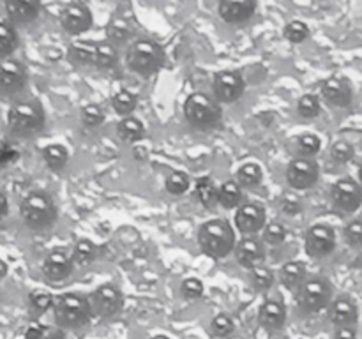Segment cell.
Listing matches in <instances>:
<instances>
[{
  "mask_svg": "<svg viewBox=\"0 0 362 339\" xmlns=\"http://www.w3.org/2000/svg\"><path fill=\"white\" fill-rule=\"evenodd\" d=\"M126 60L133 73L140 74V76H152L161 69L163 62H165V52L152 39H138V41L131 42Z\"/></svg>",
  "mask_w": 362,
  "mask_h": 339,
  "instance_id": "obj_6",
  "label": "cell"
},
{
  "mask_svg": "<svg viewBox=\"0 0 362 339\" xmlns=\"http://www.w3.org/2000/svg\"><path fill=\"white\" fill-rule=\"evenodd\" d=\"M194 194H197L198 201L205 208H214L219 203V187L216 186V182L211 177H200L197 180V191H194Z\"/></svg>",
  "mask_w": 362,
  "mask_h": 339,
  "instance_id": "obj_27",
  "label": "cell"
},
{
  "mask_svg": "<svg viewBox=\"0 0 362 339\" xmlns=\"http://www.w3.org/2000/svg\"><path fill=\"white\" fill-rule=\"evenodd\" d=\"M108 37L112 39V42H124L131 37V30L127 27V23H124L122 20H115L108 25Z\"/></svg>",
  "mask_w": 362,
  "mask_h": 339,
  "instance_id": "obj_45",
  "label": "cell"
},
{
  "mask_svg": "<svg viewBox=\"0 0 362 339\" xmlns=\"http://www.w3.org/2000/svg\"><path fill=\"white\" fill-rule=\"evenodd\" d=\"M334 339H357L356 327H334Z\"/></svg>",
  "mask_w": 362,
  "mask_h": 339,
  "instance_id": "obj_49",
  "label": "cell"
},
{
  "mask_svg": "<svg viewBox=\"0 0 362 339\" xmlns=\"http://www.w3.org/2000/svg\"><path fill=\"white\" fill-rule=\"evenodd\" d=\"M354 155H356V148H354V145L349 143V141L338 140L332 143L331 157L332 161L338 162V165H346V162L352 161Z\"/></svg>",
  "mask_w": 362,
  "mask_h": 339,
  "instance_id": "obj_40",
  "label": "cell"
},
{
  "mask_svg": "<svg viewBox=\"0 0 362 339\" xmlns=\"http://www.w3.org/2000/svg\"><path fill=\"white\" fill-rule=\"evenodd\" d=\"M329 320L334 327H356L359 320V309L357 304L350 297L341 295L332 299L329 304Z\"/></svg>",
  "mask_w": 362,
  "mask_h": 339,
  "instance_id": "obj_19",
  "label": "cell"
},
{
  "mask_svg": "<svg viewBox=\"0 0 362 339\" xmlns=\"http://www.w3.org/2000/svg\"><path fill=\"white\" fill-rule=\"evenodd\" d=\"M204 292H205V286L198 278H187L184 279L182 285H180V293H182L184 299L187 300L200 299V297L204 295Z\"/></svg>",
  "mask_w": 362,
  "mask_h": 339,
  "instance_id": "obj_44",
  "label": "cell"
},
{
  "mask_svg": "<svg viewBox=\"0 0 362 339\" xmlns=\"http://www.w3.org/2000/svg\"><path fill=\"white\" fill-rule=\"evenodd\" d=\"M209 332L216 339H228L235 332V321H233V318L228 313H219L211 320Z\"/></svg>",
  "mask_w": 362,
  "mask_h": 339,
  "instance_id": "obj_31",
  "label": "cell"
},
{
  "mask_svg": "<svg viewBox=\"0 0 362 339\" xmlns=\"http://www.w3.org/2000/svg\"><path fill=\"white\" fill-rule=\"evenodd\" d=\"M296 302L303 313L315 314L329 307L332 302V286L331 282L320 275L308 278L299 288L296 290Z\"/></svg>",
  "mask_w": 362,
  "mask_h": 339,
  "instance_id": "obj_7",
  "label": "cell"
},
{
  "mask_svg": "<svg viewBox=\"0 0 362 339\" xmlns=\"http://www.w3.org/2000/svg\"><path fill=\"white\" fill-rule=\"evenodd\" d=\"M46 328L45 325H41L39 321H32L30 325L27 327V331H25V339H42L46 334Z\"/></svg>",
  "mask_w": 362,
  "mask_h": 339,
  "instance_id": "obj_48",
  "label": "cell"
},
{
  "mask_svg": "<svg viewBox=\"0 0 362 339\" xmlns=\"http://www.w3.org/2000/svg\"><path fill=\"white\" fill-rule=\"evenodd\" d=\"M235 258L243 267H258L265 260V242L257 235L244 237L235 246Z\"/></svg>",
  "mask_w": 362,
  "mask_h": 339,
  "instance_id": "obj_20",
  "label": "cell"
},
{
  "mask_svg": "<svg viewBox=\"0 0 362 339\" xmlns=\"http://www.w3.org/2000/svg\"><path fill=\"white\" fill-rule=\"evenodd\" d=\"M240 201H243V187L235 180H228L219 186V205L221 207L239 208Z\"/></svg>",
  "mask_w": 362,
  "mask_h": 339,
  "instance_id": "obj_30",
  "label": "cell"
},
{
  "mask_svg": "<svg viewBox=\"0 0 362 339\" xmlns=\"http://www.w3.org/2000/svg\"><path fill=\"white\" fill-rule=\"evenodd\" d=\"M18 48V34L7 21H0V60L7 59Z\"/></svg>",
  "mask_w": 362,
  "mask_h": 339,
  "instance_id": "obj_33",
  "label": "cell"
},
{
  "mask_svg": "<svg viewBox=\"0 0 362 339\" xmlns=\"http://www.w3.org/2000/svg\"><path fill=\"white\" fill-rule=\"evenodd\" d=\"M191 186L189 175L184 172H172L168 177H166L165 187L170 194L173 196H180V194L186 193Z\"/></svg>",
  "mask_w": 362,
  "mask_h": 339,
  "instance_id": "obj_38",
  "label": "cell"
},
{
  "mask_svg": "<svg viewBox=\"0 0 362 339\" xmlns=\"http://www.w3.org/2000/svg\"><path fill=\"white\" fill-rule=\"evenodd\" d=\"M27 69L16 59L0 60V95H16L27 85Z\"/></svg>",
  "mask_w": 362,
  "mask_h": 339,
  "instance_id": "obj_13",
  "label": "cell"
},
{
  "mask_svg": "<svg viewBox=\"0 0 362 339\" xmlns=\"http://www.w3.org/2000/svg\"><path fill=\"white\" fill-rule=\"evenodd\" d=\"M281 210L288 215H297L303 210V201L297 194L286 193L281 200Z\"/></svg>",
  "mask_w": 362,
  "mask_h": 339,
  "instance_id": "obj_47",
  "label": "cell"
},
{
  "mask_svg": "<svg viewBox=\"0 0 362 339\" xmlns=\"http://www.w3.org/2000/svg\"><path fill=\"white\" fill-rule=\"evenodd\" d=\"M6 275H7V263L0 260V279L6 278Z\"/></svg>",
  "mask_w": 362,
  "mask_h": 339,
  "instance_id": "obj_52",
  "label": "cell"
},
{
  "mask_svg": "<svg viewBox=\"0 0 362 339\" xmlns=\"http://www.w3.org/2000/svg\"><path fill=\"white\" fill-rule=\"evenodd\" d=\"M151 339H172V338H168L166 334H156V335H152Z\"/></svg>",
  "mask_w": 362,
  "mask_h": 339,
  "instance_id": "obj_53",
  "label": "cell"
},
{
  "mask_svg": "<svg viewBox=\"0 0 362 339\" xmlns=\"http://www.w3.org/2000/svg\"><path fill=\"white\" fill-rule=\"evenodd\" d=\"M41 0H6V13L13 23H30L39 16Z\"/></svg>",
  "mask_w": 362,
  "mask_h": 339,
  "instance_id": "obj_22",
  "label": "cell"
},
{
  "mask_svg": "<svg viewBox=\"0 0 362 339\" xmlns=\"http://www.w3.org/2000/svg\"><path fill=\"white\" fill-rule=\"evenodd\" d=\"M42 339H66V331L60 327L46 328V334Z\"/></svg>",
  "mask_w": 362,
  "mask_h": 339,
  "instance_id": "obj_50",
  "label": "cell"
},
{
  "mask_svg": "<svg viewBox=\"0 0 362 339\" xmlns=\"http://www.w3.org/2000/svg\"><path fill=\"white\" fill-rule=\"evenodd\" d=\"M279 279H281V285L285 286V288L296 292V290L308 279L306 265H304L303 261L297 260L286 261L281 267V270H279Z\"/></svg>",
  "mask_w": 362,
  "mask_h": 339,
  "instance_id": "obj_23",
  "label": "cell"
},
{
  "mask_svg": "<svg viewBox=\"0 0 362 339\" xmlns=\"http://www.w3.org/2000/svg\"><path fill=\"white\" fill-rule=\"evenodd\" d=\"M88 302H90L94 316L108 320V318L117 316L122 311L124 295L119 286L112 285V282H105L88 295Z\"/></svg>",
  "mask_w": 362,
  "mask_h": 339,
  "instance_id": "obj_8",
  "label": "cell"
},
{
  "mask_svg": "<svg viewBox=\"0 0 362 339\" xmlns=\"http://www.w3.org/2000/svg\"><path fill=\"white\" fill-rule=\"evenodd\" d=\"M53 304H55V297L46 290H34L28 293V314L32 320H37L46 311L53 309Z\"/></svg>",
  "mask_w": 362,
  "mask_h": 339,
  "instance_id": "obj_24",
  "label": "cell"
},
{
  "mask_svg": "<svg viewBox=\"0 0 362 339\" xmlns=\"http://www.w3.org/2000/svg\"><path fill=\"white\" fill-rule=\"evenodd\" d=\"M262 179H264V172H262V166L257 165V162H246L235 173V182L240 187H247V189L260 186Z\"/></svg>",
  "mask_w": 362,
  "mask_h": 339,
  "instance_id": "obj_29",
  "label": "cell"
},
{
  "mask_svg": "<svg viewBox=\"0 0 362 339\" xmlns=\"http://www.w3.org/2000/svg\"><path fill=\"white\" fill-rule=\"evenodd\" d=\"M285 37L293 44H300L310 37V27L304 21L293 20L285 27Z\"/></svg>",
  "mask_w": 362,
  "mask_h": 339,
  "instance_id": "obj_41",
  "label": "cell"
},
{
  "mask_svg": "<svg viewBox=\"0 0 362 339\" xmlns=\"http://www.w3.org/2000/svg\"><path fill=\"white\" fill-rule=\"evenodd\" d=\"M42 274L48 281L59 282L69 278L74 270L73 254L67 253L66 249H52L42 260L41 267Z\"/></svg>",
  "mask_w": 362,
  "mask_h": 339,
  "instance_id": "obj_14",
  "label": "cell"
},
{
  "mask_svg": "<svg viewBox=\"0 0 362 339\" xmlns=\"http://www.w3.org/2000/svg\"><path fill=\"white\" fill-rule=\"evenodd\" d=\"M320 97L315 94H304L303 97L297 101V113H299V117H303V119H315V117L320 115Z\"/></svg>",
  "mask_w": 362,
  "mask_h": 339,
  "instance_id": "obj_37",
  "label": "cell"
},
{
  "mask_svg": "<svg viewBox=\"0 0 362 339\" xmlns=\"http://www.w3.org/2000/svg\"><path fill=\"white\" fill-rule=\"evenodd\" d=\"M20 159V150L7 141H0V170L7 168L9 165Z\"/></svg>",
  "mask_w": 362,
  "mask_h": 339,
  "instance_id": "obj_46",
  "label": "cell"
},
{
  "mask_svg": "<svg viewBox=\"0 0 362 339\" xmlns=\"http://www.w3.org/2000/svg\"><path fill=\"white\" fill-rule=\"evenodd\" d=\"M81 122L87 127H99L105 122V112L99 105H87L81 108Z\"/></svg>",
  "mask_w": 362,
  "mask_h": 339,
  "instance_id": "obj_42",
  "label": "cell"
},
{
  "mask_svg": "<svg viewBox=\"0 0 362 339\" xmlns=\"http://www.w3.org/2000/svg\"><path fill=\"white\" fill-rule=\"evenodd\" d=\"M7 210H9V201H7L6 193L0 191V221L7 215Z\"/></svg>",
  "mask_w": 362,
  "mask_h": 339,
  "instance_id": "obj_51",
  "label": "cell"
},
{
  "mask_svg": "<svg viewBox=\"0 0 362 339\" xmlns=\"http://www.w3.org/2000/svg\"><path fill=\"white\" fill-rule=\"evenodd\" d=\"M117 60H119V52H117L113 42H108V41L94 42V60H92V66L112 67L115 66Z\"/></svg>",
  "mask_w": 362,
  "mask_h": 339,
  "instance_id": "obj_28",
  "label": "cell"
},
{
  "mask_svg": "<svg viewBox=\"0 0 362 339\" xmlns=\"http://www.w3.org/2000/svg\"><path fill=\"white\" fill-rule=\"evenodd\" d=\"M332 207L341 214H352L362 205V186L352 177H343L336 180L331 189Z\"/></svg>",
  "mask_w": 362,
  "mask_h": 339,
  "instance_id": "obj_9",
  "label": "cell"
},
{
  "mask_svg": "<svg viewBox=\"0 0 362 339\" xmlns=\"http://www.w3.org/2000/svg\"><path fill=\"white\" fill-rule=\"evenodd\" d=\"M94 313H92L88 297L76 292L62 293L55 299L53 304V318L57 327L64 331H78V328L88 325Z\"/></svg>",
  "mask_w": 362,
  "mask_h": 339,
  "instance_id": "obj_1",
  "label": "cell"
},
{
  "mask_svg": "<svg viewBox=\"0 0 362 339\" xmlns=\"http://www.w3.org/2000/svg\"><path fill=\"white\" fill-rule=\"evenodd\" d=\"M20 214L30 230H48L57 221V205L46 191H30L20 205Z\"/></svg>",
  "mask_w": 362,
  "mask_h": 339,
  "instance_id": "obj_4",
  "label": "cell"
},
{
  "mask_svg": "<svg viewBox=\"0 0 362 339\" xmlns=\"http://www.w3.org/2000/svg\"><path fill=\"white\" fill-rule=\"evenodd\" d=\"M343 237L349 246L362 247V219H352L350 222H346Z\"/></svg>",
  "mask_w": 362,
  "mask_h": 339,
  "instance_id": "obj_43",
  "label": "cell"
},
{
  "mask_svg": "<svg viewBox=\"0 0 362 339\" xmlns=\"http://www.w3.org/2000/svg\"><path fill=\"white\" fill-rule=\"evenodd\" d=\"M320 179V166L313 157H299L292 159L286 166V180L290 187L296 191H306L313 187Z\"/></svg>",
  "mask_w": 362,
  "mask_h": 339,
  "instance_id": "obj_10",
  "label": "cell"
},
{
  "mask_svg": "<svg viewBox=\"0 0 362 339\" xmlns=\"http://www.w3.org/2000/svg\"><path fill=\"white\" fill-rule=\"evenodd\" d=\"M60 25L71 35H80L92 27V13L85 4L73 2L60 13Z\"/></svg>",
  "mask_w": 362,
  "mask_h": 339,
  "instance_id": "obj_16",
  "label": "cell"
},
{
  "mask_svg": "<svg viewBox=\"0 0 362 339\" xmlns=\"http://www.w3.org/2000/svg\"><path fill=\"white\" fill-rule=\"evenodd\" d=\"M304 249L310 254V258H315V260L329 256L336 249V232L332 226L325 222L311 226L304 237Z\"/></svg>",
  "mask_w": 362,
  "mask_h": 339,
  "instance_id": "obj_11",
  "label": "cell"
},
{
  "mask_svg": "<svg viewBox=\"0 0 362 339\" xmlns=\"http://www.w3.org/2000/svg\"><path fill=\"white\" fill-rule=\"evenodd\" d=\"M274 272L271 268L264 267V265H258V267L251 268V275H250V282L258 293H265L272 288L274 285Z\"/></svg>",
  "mask_w": 362,
  "mask_h": 339,
  "instance_id": "obj_32",
  "label": "cell"
},
{
  "mask_svg": "<svg viewBox=\"0 0 362 339\" xmlns=\"http://www.w3.org/2000/svg\"><path fill=\"white\" fill-rule=\"evenodd\" d=\"M198 244L207 256L221 260L235 251V230L226 219H211L198 230Z\"/></svg>",
  "mask_w": 362,
  "mask_h": 339,
  "instance_id": "obj_2",
  "label": "cell"
},
{
  "mask_svg": "<svg viewBox=\"0 0 362 339\" xmlns=\"http://www.w3.org/2000/svg\"><path fill=\"white\" fill-rule=\"evenodd\" d=\"M322 148V141L317 134L313 133H306V134H300L297 138V150H299L300 155L304 157H313L315 154H318Z\"/></svg>",
  "mask_w": 362,
  "mask_h": 339,
  "instance_id": "obj_39",
  "label": "cell"
},
{
  "mask_svg": "<svg viewBox=\"0 0 362 339\" xmlns=\"http://www.w3.org/2000/svg\"><path fill=\"white\" fill-rule=\"evenodd\" d=\"M244 83L243 74L237 73V71L225 69L219 71L214 74V81H212V90H214V97L219 102H225V105H232V102L239 101L244 94Z\"/></svg>",
  "mask_w": 362,
  "mask_h": 339,
  "instance_id": "obj_12",
  "label": "cell"
},
{
  "mask_svg": "<svg viewBox=\"0 0 362 339\" xmlns=\"http://www.w3.org/2000/svg\"><path fill=\"white\" fill-rule=\"evenodd\" d=\"M98 258V247L90 239H80L73 249L74 265H88Z\"/></svg>",
  "mask_w": 362,
  "mask_h": 339,
  "instance_id": "obj_34",
  "label": "cell"
},
{
  "mask_svg": "<svg viewBox=\"0 0 362 339\" xmlns=\"http://www.w3.org/2000/svg\"><path fill=\"white\" fill-rule=\"evenodd\" d=\"M359 182H361V186H362V165H361V170H359Z\"/></svg>",
  "mask_w": 362,
  "mask_h": 339,
  "instance_id": "obj_54",
  "label": "cell"
},
{
  "mask_svg": "<svg viewBox=\"0 0 362 339\" xmlns=\"http://www.w3.org/2000/svg\"><path fill=\"white\" fill-rule=\"evenodd\" d=\"M42 161L52 172H60L69 162V150L62 143L46 145L42 148Z\"/></svg>",
  "mask_w": 362,
  "mask_h": 339,
  "instance_id": "obj_25",
  "label": "cell"
},
{
  "mask_svg": "<svg viewBox=\"0 0 362 339\" xmlns=\"http://www.w3.org/2000/svg\"><path fill=\"white\" fill-rule=\"evenodd\" d=\"M257 9V0H219V16L226 23H243L250 20Z\"/></svg>",
  "mask_w": 362,
  "mask_h": 339,
  "instance_id": "obj_21",
  "label": "cell"
},
{
  "mask_svg": "<svg viewBox=\"0 0 362 339\" xmlns=\"http://www.w3.org/2000/svg\"><path fill=\"white\" fill-rule=\"evenodd\" d=\"M46 122L45 109L35 99H23L11 105L7 112V127L18 138H28L42 131Z\"/></svg>",
  "mask_w": 362,
  "mask_h": 339,
  "instance_id": "obj_3",
  "label": "cell"
},
{
  "mask_svg": "<svg viewBox=\"0 0 362 339\" xmlns=\"http://www.w3.org/2000/svg\"><path fill=\"white\" fill-rule=\"evenodd\" d=\"M322 97L327 105L334 106V108H346L352 105V87L346 80L338 76L327 78L320 87Z\"/></svg>",
  "mask_w": 362,
  "mask_h": 339,
  "instance_id": "obj_18",
  "label": "cell"
},
{
  "mask_svg": "<svg viewBox=\"0 0 362 339\" xmlns=\"http://www.w3.org/2000/svg\"><path fill=\"white\" fill-rule=\"evenodd\" d=\"M267 225L265 208L258 203H244L235 212V226L244 237L260 233Z\"/></svg>",
  "mask_w": 362,
  "mask_h": 339,
  "instance_id": "obj_15",
  "label": "cell"
},
{
  "mask_svg": "<svg viewBox=\"0 0 362 339\" xmlns=\"http://www.w3.org/2000/svg\"><path fill=\"white\" fill-rule=\"evenodd\" d=\"M286 228L283 222L279 221H271L265 225V228L262 230V240H264L267 246H281L286 240Z\"/></svg>",
  "mask_w": 362,
  "mask_h": 339,
  "instance_id": "obj_36",
  "label": "cell"
},
{
  "mask_svg": "<svg viewBox=\"0 0 362 339\" xmlns=\"http://www.w3.org/2000/svg\"><path fill=\"white\" fill-rule=\"evenodd\" d=\"M136 105H138L136 95H134L133 92H129V90L117 92V94L113 95V99H112L113 109H115V112L119 113L120 117H129L131 113L136 109Z\"/></svg>",
  "mask_w": 362,
  "mask_h": 339,
  "instance_id": "obj_35",
  "label": "cell"
},
{
  "mask_svg": "<svg viewBox=\"0 0 362 339\" xmlns=\"http://www.w3.org/2000/svg\"><path fill=\"white\" fill-rule=\"evenodd\" d=\"M184 117L194 129H212L221 122V106L205 92H194L184 102Z\"/></svg>",
  "mask_w": 362,
  "mask_h": 339,
  "instance_id": "obj_5",
  "label": "cell"
},
{
  "mask_svg": "<svg viewBox=\"0 0 362 339\" xmlns=\"http://www.w3.org/2000/svg\"><path fill=\"white\" fill-rule=\"evenodd\" d=\"M286 323V306L283 300L267 299L258 307V325L264 331L279 332Z\"/></svg>",
  "mask_w": 362,
  "mask_h": 339,
  "instance_id": "obj_17",
  "label": "cell"
},
{
  "mask_svg": "<svg viewBox=\"0 0 362 339\" xmlns=\"http://www.w3.org/2000/svg\"><path fill=\"white\" fill-rule=\"evenodd\" d=\"M117 134L122 141L134 143V141H140L145 136V126L136 117H122V120L117 124Z\"/></svg>",
  "mask_w": 362,
  "mask_h": 339,
  "instance_id": "obj_26",
  "label": "cell"
}]
</instances>
